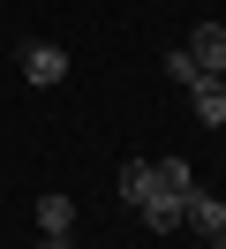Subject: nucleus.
Instances as JSON below:
<instances>
[{
    "mask_svg": "<svg viewBox=\"0 0 226 249\" xmlns=\"http://www.w3.org/2000/svg\"><path fill=\"white\" fill-rule=\"evenodd\" d=\"M166 76H174V83H181V91H189V83H196V76H204V68H196V61H189V46H174V53H166Z\"/></svg>",
    "mask_w": 226,
    "mask_h": 249,
    "instance_id": "nucleus-9",
    "label": "nucleus"
},
{
    "mask_svg": "<svg viewBox=\"0 0 226 249\" xmlns=\"http://www.w3.org/2000/svg\"><path fill=\"white\" fill-rule=\"evenodd\" d=\"M68 249H75V242H68Z\"/></svg>",
    "mask_w": 226,
    "mask_h": 249,
    "instance_id": "nucleus-12",
    "label": "nucleus"
},
{
    "mask_svg": "<svg viewBox=\"0 0 226 249\" xmlns=\"http://www.w3.org/2000/svg\"><path fill=\"white\" fill-rule=\"evenodd\" d=\"M189 98H196V121H211V128L226 121V76H196Z\"/></svg>",
    "mask_w": 226,
    "mask_h": 249,
    "instance_id": "nucleus-5",
    "label": "nucleus"
},
{
    "mask_svg": "<svg viewBox=\"0 0 226 249\" xmlns=\"http://www.w3.org/2000/svg\"><path fill=\"white\" fill-rule=\"evenodd\" d=\"M181 227H196V234L211 242V234L226 227V204H219V196H204V189H189V196H181Z\"/></svg>",
    "mask_w": 226,
    "mask_h": 249,
    "instance_id": "nucleus-3",
    "label": "nucleus"
},
{
    "mask_svg": "<svg viewBox=\"0 0 226 249\" xmlns=\"http://www.w3.org/2000/svg\"><path fill=\"white\" fill-rule=\"evenodd\" d=\"M15 61H23V76L38 83V91H53V83L68 76V53H60L53 38H38V46H23V53H15Z\"/></svg>",
    "mask_w": 226,
    "mask_h": 249,
    "instance_id": "nucleus-1",
    "label": "nucleus"
},
{
    "mask_svg": "<svg viewBox=\"0 0 226 249\" xmlns=\"http://www.w3.org/2000/svg\"><path fill=\"white\" fill-rule=\"evenodd\" d=\"M151 174H158V189H166V196H189V189H196L189 159H151Z\"/></svg>",
    "mask_w": 226,
    "mask_h": 249,
    "instance_id": "nucleus-8",
    "label": "nucleus"
},
{
    "mask_svg": "<svg viewBox=\"0 0 226 249\" xmlns=\"http://www.w3.org/2000/svg\"><path fill=\"white\" fill-rule=\"evenodd\" d=\"M151 189H158V174H151V159H128V166H121V204H143Z\"/></svg>",
    "mask_w": 226,
    "mask_h": 249,
    "instance_id": "nucleus-7",
    "label": "nucleus"
},
{
    "mask_svg": "<svg viewBox=\"0 0 226 249\" xmlns=\"http://www.w3.org/2000/svg\"><path fill=\"white\" fill-rule=\"evenodd\" d=\"M30 219H38V234L68 242V234H75V196H60V189H53V196H38V212H30Z\"/></svg>",
    "mask_w": 226,
    "mask_h": 249,
    "instance_id": "nucleus-4",
    "label": "nucleus"
},
{
    "mask_svg": "<svg viewBox=\"0 0 226 249\" xmlns=\"http://www.w3.org/2000/svg\"><path fill=\"white\" fill-rule=\"evenodd\" d=\"M30 249H68V242H53V234H45V242H30Z\"/></svg>",
    "mask_w": 226,
    "mask_h": 249,
    "instance_id": "nucleus-10",
    "label": "nucleus"
},
{
    "mask_svg": "<svg viewBox=\"0 0 226 249\" xmlns=\"http://www.w3.org/2000/svg\"><path fill=\"white\" fill-rule=\"evenodd\" d=\"M189 61L204 68V76H226V23H196V38H189Z\"/></svg>",
    "mask_w": 226,
    "mask_h": 249,
    "instance_id": "nucleus-2",
    "label": "nucleus"
},
{
    "mask_svg": "<svg viewBox=\"0 0 226 249\" xmlns=\"http://www.w3.org/2000/svg\"><path fill=\"white\" fill-rule=\"evenodd\" d=\"M136 212H143V227H151V234H174V227H181V196H166V189H151Z\"/></svg>",
    "mask_w": 226,
    "mask_h": 249,
    "instance_id": "nucleus-6",
    "label": "nucleus"
},
{
    "mask_svg": "<svg viewBox=\"0 0 226 249\" xmlns=\"http://www.w3.org/2000/svg\"><path fill=\"white\" fill-rule=\"evenodd\" d=\"M211 249H226V227H219V234H211Z\"/></svg>",
    "mask_w": 226,
    "mask_h": 249,
    "instance_id": "nucleus-11",
    "label": "nucleus"
}]
</instances>
